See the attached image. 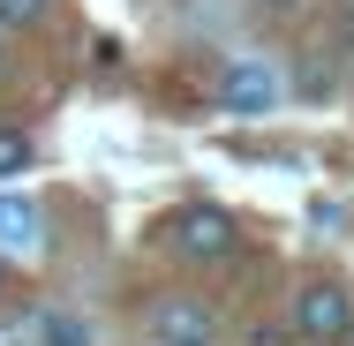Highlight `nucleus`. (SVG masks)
Masks as SVG:
<instances>
[{"instance_id":"6e6552de","label":"nucleus","mask_w":354,"mask_h":346,"mask_svg":"<svg viewBox=\"0 0 354 346\" xmlns=\"http://www.w3.org/2000/svg\"><path fill=\"white\" fill-rule=\"evenodd\" d=\"M46 0H0V23H38Z\"/></svg>"},{"instance_id":"f03ea898","label":"nucleus","mask_w":354,"mask_h":346,"mask_svg":"<svg viewBox=\"0 0 354 346\" xmlns=\"http://www.w3.org/2000/svg\"><path fill=\"white\" fill-rule=\"evenodd\" d=\"M174 249L189 256V264H218V256H234V218L218 204H189L174 218Z\"/></svg>"},{"instance_id":"9d476101","label":"nucleus","mask_w":354,"mask_h":346,"mask_svg":"<svg viewBox=\"0 0 354 346\" xmlns=\"http://www.w3.org/2000/svg\"><path fill=\"white\" fill-rule=\"evenodd\" d=\"M0 346H23V331H15V324H0Z\"/></svg>"},{"instance_id":"1a4fd4ad","label":"nucleus","mask_w":354,"mask_h":346,"mask_svg":"<svg viewBox=\"0 0 354 346\" xmlns=\"http://www.w3.org/2000/svg\"><path fill=\"white\" fill-rule=\"evenodd\" d=\"M249 346H286V331H249Z\"/></svg>"},{"instance_id":"423d86ee","label":"nucleus","mask_w":354,"mask_h":346,"mask_svg":"<svg viewBox=\"0 0 354 346\" xmlns=\"http://www.w3.org/2000/svg\"><path fill=\"white\" fill-rule=\"evenodd\" d=\"M38 331H46V346H91V331L75 324L68 309H46V316H38Z\"/></svg>"},{"instance_id":"0eeeda50","label":"nucleus","mask_w":354,"mask_h":346,"mask_svg":"<svg viewBox=\"0 0 354 346\" xmlns=\"http://www.w3.org/2000/svg\"><path fill=\"white\" fill-rule=\"evenodd\" d=\"M23 166H30V136L23 128H0V181H15Z\"/></svg>"},{"instance_id":"7ed1b4c3","label":"nucleus","mask_w":354,"mask_h":346,"mask_svg":"<svg viewBox=\"0 0 354 346\" xmlns=\"http://www.w3.org/2000/svg\"><path fill=\"white\" fill-rule=\"evenodd\" d=\"M218 106H226V113H272V106H279V68L234 61V68L218 75Z\"/></svg>"},{"instance_id":"39448f33","label":"nucleus","mask_w":354,"mask_h":346,"mask_svg":"<svg viewBox=\"0 0 354 346\" xmlns=\"http://www.w3.org/2000/svg\"><path fill=\"white\" fill-rule=\"evenodd\" d=\"M38 241H46L38 204H30V196H0V249H8V256H30Z\"/></svg>"},{"instance_id":"9b49d317","label":"nucleus","mask_w":354,"mask_h":346,"mask_svg":"<svg viewBox=\"0 0 354 346\" xmlns=\"http://www.w3.org/2000/svg\"><path fill=\"white\" fill-rule=\"evenodd\" d=\"M272 8H294V0H272Z\"/></svg>"},{"instance_id":"20e7f679","label":"nucleus","mask_w":354,"mask_h":346,"mask_svg":"<svg viewBox=\"0 0 354 346\" xmlns=\"http://www.w3.org/2000/svg\"><path fill=\"white\" fill-rule=\"evenodd\" d=\"M151 346H212V309L204 301H158Z\"/></svg>"},{"instance_id":"f257e3e1","label":"nucleus","mask_w":354,"mask_h":346,"mask_svg":"<svg viewBox=\"0 0 354 346\" xmlns=\"http://www.w3.org/2000/svg\"><path fill=\"white\" fill-rule=\"evenodd\" d=\"M294 331H301L309 346H347V331H354V301H347V286H332V278L301 286V301H294Z\"/></svg>"}]
</instances>
